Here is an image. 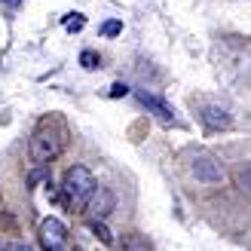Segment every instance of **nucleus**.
I'll return each instance as SVG.
<instances>
[{"instance_id": "nucleus-1", "label": "nucleus", "mask_w": 251, "mask_h": 251, "mask_svg": "<svg viewBox=\"0 0 251 251\" xmlns=\"http://www.w3.org/2000/svg\"><path fill=\"white\" fill-rule=\"evenodd\" d=\"M92 190H95V178H92V172L86 169V166H74V169L65 172V181H61V196H65L68 208H74V211L86 208Z\"/></svg>"}, {"instance_id": "nucleus-2", "label": "nucleus", "mask_w": 251, "mask_h": 251, "mask_svg": "<svg viewBox=\"0 0 251 251\" xmlns=\"http://www.w3.org/2000/svg\"><path fill=\"white\" fill-rule=\"evenodd\" d=\"M61 147H65V132H61L58 123H43L31 138V156H34V162H40V166L49 159H55L61 153Z\"/></svg>"}, {"instance_id": "nucleus-3", "label": "nucleus", "mask_w": 251, "mask_h": 251, "mask_svg": "<svg viewBox=\"0 0 251 251\" xmlns=\"http://www.w3.org/2000/svg\"><path fill=\"white\" fill-rule=\"evenodd\" d=\"M193 175L199 181H205V184H221L224 181V166H221V159L215 153H208V150H202V153H196L193 156Z\"/></svg>"}, {"instance_id": "nucleus-4", "label": "nucleus", "mask_w": 251, "mask_h": 251, "mask_svg": "<svg viewBox=\"0 0 251 251\" xmlns=\"http://www.w3.org/2000/svg\"><path fill=\"white\" fill-rule=\"evenodd\" d=\"M114 208H117V196H114V190H107V187H95L92 196H89V202H86V211H89V218L98 221V224H101Z\"/></svg>"}, {"instance_id": "nucleus-5", "label": "nucleus", "mask_w": 251, "mask_h": 251, "mask_svg": "<svg viewBox=\"0 0 251 251\" xmlns=\"http://www.w3.org/2000/svg\"><path fill=\"white\" fill-rule=\"evenodd\" d=\"M40 242L46 251H61V245L68 242V230H65V224H61L58 218H46L40 224Z\"/></svg>"}, {"instance_id": "nucleus-6", "label": "nucleus", "mask_w": 251, "mask_h": 251, "mask_svg": "<svg viewBox=\"0 0 251 251\" xmlns=\"http://www.w3.org/2000/svg\"><path fill=\"white\" fill-rule=\"evenodd\" d=\"M202 120H205V126H211V129H227V126L233 123L230 114H227L224 107H218V104H208V107L202 110Z\"/></svg>"}, {"instance_id": "nucleus-7", "label": "nucleus", "mask_w": 251, "mask_h": 251, "mask_svg": "<svg viewBox=\"0 0 251 251\" xmlns=\"http://www.w3.org/2000/svg\"><path fill=\"white\" fill-rule=\"evenodd\" d=\"M120 251H153V248H150V242L141 233H126L120 242Z\"/></svg>"}, {"instance_id": "nucleus-8", "label": "nucleus", "mask_w": 251, "mask_h": 251, "mask_svg": "<svg viewBox=\"0 0 251 251\" xmlns=\"http://www.w3.org/2000/svg\"><path fill=\"white\" fill-rule=\"evenodd\" d=\"M138 98H141V101H144L147 107H153V110H156V114H159L162 120H172V107H169L166 101H159V98H153V95H147V92H141V95H138Z\"/></svg>"}, {"instance_id": "nucleus-9", "label": "nucleus", "mask_w": 251, "mask_h": 251, "mask_svg": "<svg viewBox=\"0 0 251 251\" xmlns=\"http://www.w3.org/2000/svg\"><path fill=\"white\" fill-rule=\"evenodd\" d=\"M101 34H104V37H117V34H123V22H107L104 28H101Z\"/></svg>"}, {"instance_id": "nucleus-10", "label": "nucleus", "mask_w": 251, "mask_h": 251, "mask_svg": "<svg viewBox=\"0 0 251 251\" xmlns=\"http://www.w3.org/2000/svg\"><path fill=\"white\" fill-rule=\"evenodd\" d=\"M80 61H83V68H89V71H95V68H98V55H95V52H83V55H80Z\"/></svg>"}, {"instance_id": "nucleus-11", "label": "nucleus", "mask_w": 251, "mask_h": 251, "mask_svg": "<svg viewBox=\"0 0 251 251\" xmlns=\"http://www.w3.org/2000/svg\"><path fill=\"white\" fill-rule=\"evenodd\" d=\"M95 236H98V239H101L104 245L110 242V233H107V227H104V224H98V221H95Z\"/></svg>"}, {"instance_id": "nucleus-12", "label": "nucleus", "mask_w": 251, "mask_h": 251, "mask_svg": "<svg viewBox=\"0 0 251 251\" xmlns=\"http://www.w3.org/2000/svg\"><path fill=\"white\" fill-rule=\"evenodd\" d=\"M3 251H31V245H25V242H6Z\"/></svg>"}, {"instance_id": "nucleus-13", "label": "nucleus", "mask_w": 251, "mask_h": 251, "mask_svg": "<svg viewBox=\"0 0 251 251\" xmlns=\"http://www.w3.org/2000/svg\"><path fill=\"white\" fill-rule=\"evenodd\" d=\"M83 28V19L77 16V19H68V31H80Z\"/></svg>"}, {"instance_id": "nucleus-14", "label": "nucleus", "mask_w": 251, "mask_h": 251, "mask_svg": "<svg viewBox=\"0 0 251 251\" xmlns=\"http://www.w3.org/2000/svg\"><path fill=\"white\" fill-rule=\"evenodd\" d=\"M126 92H129V89H126L123 83H114V89H110V95H114V98H120V95H126Z\"/></svg>"}, {"instance_id": "nucleus-15", "label": "nucleus", "mask_w": 251, "mask_h": 251, "mask_svg": "<svg viewBox=\"0 0 251 251\" xmlns=\"http://www.w3.org/2000/svg\"><path fill=\"white\" fill-rule=\"evenodd\" d=\"M74 251H80V248H74Z\"/></svg>"}]
</instances>
